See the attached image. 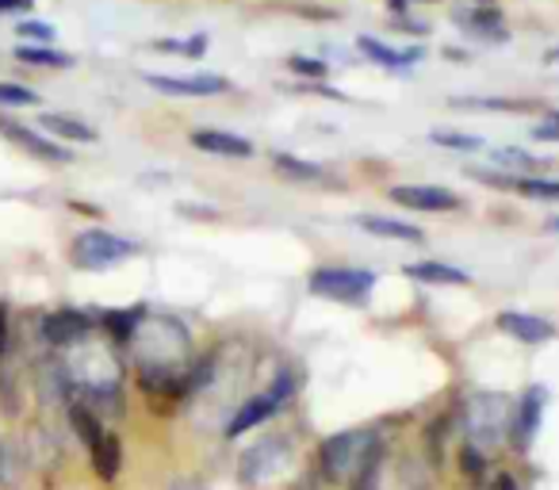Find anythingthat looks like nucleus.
<instances>
[{
	"label": "nucleus",
	"mask_w": 559,
	"mask_h": 490,
	"mask_svg": "<svg viewBox=\"0 0 559 490\" xmlns=\"http://www.w3.org/2000/svg\"><path fill=\"white\" fill-rule=\"evenodd\" d=\"M456 108H483V111H525V100H506V96H472V100H452Z\"/></svg>",
	"instance_id": "obj_28"
},
{
	"label": "nucleus",
	"mask_w": 559,
	"mask_h": 490,
	"mask_svg": "<svg viewBox=\"0 0 559 490\" xmlns=\"http://www.w3.org/2000/svg\"><path fill=\"white\" fill-rule=\"evenodd\" d=\"M32 4L35 0H0V16H4V12H27Z\"/></svg>",
	"instance_id": "obj_37"
},
{
	"label": "nucleus",
	"mask_w": 559,
	"mask_h": 490,
	"mask_svg": "<svg viewBox=\"0 0 559 490\" xmlns=\"http://www.w3.org/2000/svg\"><path fill=\"white\" fill-rule=\"evenodd\" d=\"M357 47H360V55H365L368 62L383 65V70H411V65L421 58V50H395V47H388V43L372 39V35H360Z\"/></svg>",
	"instance_id": "obj_16"
},
{
	"label": "nucleus",
	"mask_w": 559,
	"mask_h": 490,
	"mask_svg": "<svg viewBox=\"0 0 559 490\" xmlns=\"http://www.w3.org/2000/svg\"><path fill=\"white\" fill-rule=\"evenodd\" d=\"M460 467H464V475H472V479H479L483 471H487V459H483V449H475L472 441L460 449Z\"/></svg>",
	"instance_id": "obj_32"
},
{
	"label": "nucleus",
	"mask_w": 559,
	"mask_h": 490,
	"mask_svg": "<svg viewBox=\"0 0 559 490\" xmlns=\"http://www.w3.org/2000/svg\"><path fill=\"white\" fill-rule=\"evenodd\" d=\"M134 253H139V246L127 238H119V234L111 230H85L73 238V250H70V261L78 268H88V273H96V268H111V265H123V261H131Z\"/></svg>",
	"instance_id": "obj_5"
},
{
	"label": "nucleus",
	"mask_w": 559,
	"mask_h": 490,
	"mask_svg": "<svg viewBox=\"0 0 559 490\" xmlns=\"http://www.w3.org/2000/svg\"><path fill=\"white\" fill-rule=\"evenodd\" d=\"M20 471H24V459H20L16 444L0 433V490H12L20 482Z\"/></svg>",
	"instance_id": "obj_23"
},
{
	"label": "nucleus",
	"mask_w": 559,
	"mask_h": 490,
	"mask_svg": "<svg viewBox=\"0 0 559 490\" xmlns=\"http://www.w3.org/2000/svg\"><path fill=\"white\" fill-rule=\"evenodd\" d=\"M406 276H414V280L421 284H452V288H460V284H467V273L456 265H441V261H414V265L403 268Z\"/></svg>",
	"instance_id": "obj_19"
},
{
	"label": "nucleus",
	"mask_w": 559,
	"mask_h": 490,
	"mask_svg": "<svg viewBox=\"0 0 559 490\" xmlns=\"http://www.w3.org/2000/svg\"><path fill=\"white\" fill-rule=\"evenodd\" d=\"M513 192L528 195V200H559V180H544V177H513Z\"/></svg>",
	"instance_id": "obj_26"
},
{
	"label": "nucleus",
	"mask_w": 559,
	"mask_h": 490,
	"mask_svg": "<svg viewBox=\"0 0 559 490\" xmlns=\"http://www.w3.org/2000/svg\"><path fill=\"white\" fill-rule=\"evenodd\" d=\"M288 395H292V380H288V375H276L269 387L257 391V395H249L246 403L230 414V421L223 426V433L226 437H241V433H249V429L264 426V421H269L280 406L288 403Z\"/></svg>",
	"instance_id": "obj_6"
},
{
	"label": "nucleus",
	"mask_w": 559,
	"mask_h": 490,
	"mask_svg": "<svg viewBox=\"0 0 559 490\" xmlns=\"http://www.w3.org/2000/svg\"><path fill=\"white\" fill-rule=\"evenodd\" d=\"M288 70L292 73H299V77H311V81H322L330 73V65L326 62H319V58H304V55H296V58H288Z\"/></svg>",
	"instance_id": "obj_31"
},
{
	"label": "nucleus",
	"mask_w": 559,
	"mask_h": 490,
	"mask_svg": "<svg viewBox=\"0 0 559 490\" xmlns=\"http://www.w3.org/2000/svg\"><path fill=\"white\" fill-rule=\"evenodd\" d=\"M169 490H207V487H203L200 479H173Z\"/></svg>",
	"instance_id": "obj_39"
},
{
	"label": "nucleus",
	"mask_w": 559,
	"mask_h": 490,
	"mask_svg": "<svg viewBox=\"0 0 559 490\" xmlns=\"http://www.w3.org/2000/svg\"><path fill=\"white\" fill-rule=\"evenodd\" d=\"M536 142H559V116H544L540 123L533 127Z\"/></svg>",
	"instance_id": "obj_34"
},
{
	"label": "nucleus",
	"mask_w": 559,
	"mask_h": 490,
	"mask_svg": "<svg viewBox=\"0 0 559 490\" xmlns=\"http://www.w3.org/2000/svg\"><path fill=\"white\" fill-rule=\"evenodd\" d=\"M43 131L47 134H58V139H70V142H96V131L81 119H70V116H43L39 119Z\"/></svg>",
	"instance_id": "obj_21"
},
{
	"label": "nucleus",
	"mask_w": 559,
	"mask_h": 490,
	"mask_svg": "<svg viewBox=\"0 0 559 490\" xmlns=\"http://www.w3.org/2000/svg\"><path fill=\"white\" fill-rule=\"evenodd\" d=\"M16 58L27 65H43V70H70L73 65L70 55H58V50H47V47H20Z\"/></svg>",
	"instance_id": "obj_25"
},
{
	"label": "nucleus",
	"mask_w": 559,
	"mask_h": 490,
	"mask_svg": "<svg viewBox=\"0 0 559 490\" xmlns=\"http://www.w3.org/2000/svg\"><path fill=\"white\" fill-rule=\"evenodd\" d=\"M0 131L9 134L12 142H20L24 150H32L35 157H43V162H73V154L66 146H58V142L43 139L39 131H27V127H16V123H0Z\"/></svg>",
	"instance_id": "obj_15"
},
{
	"label": "nucleus",
	"mask_w": 559,
	"mask_h": 490,
	"mask_svg": "<svg viewBox=\"0 0 559 490\" xmlns=\"http://www.w3.org/2000/svg\"><path fill=\"white\" fill-rule=\"evenodd\" d=\"M357 223H360V230L376 234V238H391V241H414V246H421V241H426V234H421L418 226H411V223H399V218L360 215Z\"/></svg>",
	"instance_id": "obj_18"
},
{
	"label": "nucleus",
	"mask_w": 559,
	"mask_h": 490,
	"mask_svg": "<svg viewBox=\"0 0 559 490\" xmlns=\"http://www.w3.org/2000/svg\"><path fill=\"white\" fill-rule=\"evenodd\" d=\"M131 349L139 360V383L154 398H180L192 383V342L188 330L173 314H142L131 334Z\"/></svg>",
	"instance_id": "obj_1"
},
{
	"label": "nucleus",
	"mask_w": 559,
	"mask_h": 490,
	"mask_svg": "<svg viewBox=\"0 0 559 490\" xmlns=\"http://www.w3.org/2000/svg\"><path fill=\"white\" fill-rule=\"evenodd\" d=\"M540 165H544L540 157L525 154V150H513V146H506V150H498V154H495V169L510 172V177H518V172H536Z\"/></svg>",
	"instance_id": "obj_24"
},
{
	"label": "nucleus",
	"mask_w": 559,
	"mask_h": 490,
	"mask_svg": "<svg viewBox=\"0 0 559 490\" xmlns=\"http://www.w3.org/2000/svg\"><path fill=\"white\" fill-rule=\"evenodd\" d=\"M88 334H93V314L78 311V307H62V311L43 319V337L58 349H70V345L85 342Z\"/></svg>",
	"instance_id": "obj_10"
},
{
	"label": "nucleus",
	"mask_w": 559,
	"mask_h": 490,
	"mask_svg": "<svg viewBox=\"0 0 559 490\" xmlns=\"http://www.w3.org/2000/svg\"><path fill=\"white\" fill-rule=\"evenodd\" d=\"M498 330L510 334L521 345H544L556 337V326L548 319H536V314H521V311H502L498 314Z\"/></svg>",
	"instance_id": "obj_13"
},
{
	"label": "nucleus",
	"mask_w": 559,
	"mask_h": 490,
	"mask_svg": "<svg viewBox=\"0 0 559 490\" xmlns=\"http://www.w3.org/2000/svg\"><path fill=\"white\" fill-rule=\"evenodd\" d=\"M380 433L376 429H345V433H334L322 441L319 449V471L326 482L334 487H353L368 467L380 464Z\"/></svg>",
	"instance_id": "obj_2"
},
{
	"label": "nucleus",
	"mask_w": 559,
	"mask_h": 490,
	"mask_svg": "<svg viewBox=\"0 0 559 490\" xmlns=\"http://www.w3.org/2000/svg\"><path fill=\"white\" fill-rule=\"evenodd\" d=\"M70 426L85 444H96V441H100V433H104L100 414H96L88 403H81V398H73V403H70Z\"/></svg>",
	"instance_id": "obj_20"
},
{
	"label": "nucleus",
	"mask_w": 559,
	"mask_h": 490,
	"mask_svg": "<svg viewBox=\"0 0 559 490\" xmlns=\"http://www.w3.org/2000/svg\"><path fill=\"white\" fill-rule=\"evenodd\" d=\"M272 165H276L280 172H288L292 180H322V165L299 162V157H292V154H276Z\"/></svg>",
	"instance_id": "obj_27"
},
{
	"label": "nucleus",
	"mask_w": 559,
	"mask_h": 490,
	"mask_svg": "<svg viewBox=\"0 0 559 490\" xmlns=\"http://www.w3.org/2000/svg\"><path fill=\"white\" fill-rule=\"evenodd\" d=\"M0 104H9V108H35V104H39V93H32L27 85L0 81Z\"/></svg>",
	"instance_id": "obj_29"
},
{
	"label": "nucleus",
	"mask_w": 559,
	"mask_h": 490,
	"mask_svg": "<svg viewBox=\"0 0 559 490\" xmlns=\"http://www.w3.org/2000/svg\"><path fill=\"white\" fill-rule=\"evenodd\" d=\"M146 85L165 96H218L230 88V81L218 73H188V77H169V73H146Z\"/></svg>",
	"instance_id": "obj_9"
},
{
	"label": "nucleus",
	"mask_w": 559,
	"mask_h": 490,
	"mask_svg": "<svg viewBox=\"0 0 559 490\" xmlns=\"http://www.w3.org/2000/svg\"><path fill=\"white\" fill-rule=\"evenodd\" d=\"M551 230H559V218H551Z\"/></svg>",
	"instance_id": "obj_42"
},
{
	"label": "nucleus",
	"mask_w": 559,
	"mask_h": 490,
	"mask_svg": "<svg viewBox=\"0 0 559 490\" xmlns=\"http://www.w3.org/2000/svg\"><path fill=\"white\" fill-rule=\"evenodd\" d=\"M88 452H93V467H96V475H100L104 482L116 479L119 467H123V444H119V437L104 429L100 441L88 444Z\"/></svg>",
	"instance_id": "obj_17"
},
{
	"label": "nucleus",
	"mask_w": 559,
	"mask_h": 490,
	"mask_svg": "<svg viewBox=\"0 0 559 490\" xmlns=\"http://www.w3.org/2000/svg\"><path fill=\"white\" fill-rule=\"evenodd\" d=\"M4 349H9V311L0 303V360H4Z\"/></svg>",
	"instance_id": "obj_36"
},
{
	"label": "nucleus",
	"mask_w": 559,
	"mask_h": 490,
	"mask_svg": "<svg viewBox=\"0 0 559 490\" xmlns=\"http://www.w3.org/2000/svg\"><path fill=\"white\" fill-rule=\"evenodd\" d=\"M292 464V441L284 437H261L253 449H246L238 464V479L241 487H261V482L276 479L284 467Z\"/></svg>",
	"instance_id": "obj_7"
},
{
	"label": "nucleus",
	"mask_w": 559,
	"mask_h": 490,
	"mask_svg": "<svg viewBox=\"0 0 559 490\" xmlns=\"http://www.w3.org/2000/svg\"><path fill=\"white\" fill-rule=\"evenodd\" d=\"M513 426V403L506 395L479 391L464 403V433L475 449H495L510 437Z\"/></svg>",
	"instance_id": "obj_3"
},
{
	"label": "nucleus",
	"mask_w": 559,
	"mask_h": 490,
	"mask_svg": "<svg viewBox=\"0 0 559 490\" xmlns=\"http://www.w3.org/2000/svg\"><path fill=\"white\" fill-rule=\"evenodd\" d=\"M490 490H521V487H518V479H513L510 471H502V475H495V487H490Z\"/></svg>",
	"instance_id": "obj_38"
},
{
	"label": "nucleus",
	"mask_w": 559,
	"mask_h": 490,
	"mask_svg": "<svg viewBox=\"0 0 559 490\" xmlns=\"http://www.w3.org/2000/svg\"><path fill=\"white\" fill-rule=\"evenodd\" d=\"M192 146L215 157H253V142L230 131H192Z\"/></svg>",
	"instance_id": "obj_14"
},
{
	"label": "nucleus",
	"mask_w": 559,
	"mask_h": 490,
	"mask_svg": "<svg viewBox=\"0 0 559 490\" xmlns=\"http://www.w3.org/2000/svg\"><path fill=\"white\" fill-rule=\"evenodd\" d=\"M411 4H414V0H391V9H395V12H411Z\"/></svg>",
	"instance_id": "obj_40"
},
{
	"label": "nucleus",
	"mask_w": 559,
	"mask_h": 490,
	"mask_svg": "<svg viewBox=\"0 0 559 490\" xmlns=\"http://www.w3.org/2000/svg\"><path fill=\"white\" fill-rule=\"evenodd\" d=\"M376 487H380V464H376V467H368V471L360 475V479L353 482L349 490H376Z\"/></svg>",
	"instance_id": "obj_35"
},
{
	"label": "nucleus",
	"mask_w": 559,
	"mask_h": 490,
	"mask_svg": "<svg viewBox=\"0 0 559 490\" xmlns=\"http://www.w3.org/2000/svg\"><path fill=\"white\" fill-rule=\"evenodd\" d=\"M452 24H456L467 39H479V43H506L510 39L506 16L495 9V4H464V9L452 12Z\"/></svg>",
	"instance_id": "obj_8"
},
{
	"label": "nucleus",
	"mask_w": 559,
	"mask_h": 490,
	"mask_svg": "<svg viewBox=\"0 0 559 490\" xmlns=\"http://www.w3.org/2000/svg\"><path fill=\"white\" fill-rule=\"evenodd\" d=\"M544 62H548V65H559V47H551L548 55H544Z\"/></svg>",
	"instance_id": "obj_41"
},
{
	"label": "nucleus",
	"mask_w": 559,
	"mask_h": 490,
	"mask_svg": "<svg viewBox=\"0 0 559 490\" xmlns=\"http://www.w3.org/2000/svg\"><path fill=\"white\" fill-rule=\"evenodd\" d=\"M544 406H548V391L544 387H528L525 398L513 406L510 433H513V444H518V449H528V444H533L536 429H540V418H544Z\"/></svg>",
	"instance_id": "obj_12"
},
{
	"label": "nucleus",
	"mask_w": 559,
	"mask_h": 490,
	"mask_svg": "<svg viewBox=\"0 0 559 490\" xmlns=\"http://www.w3.org/2000/svg\"><path fill=\"white\" fill-rule=\"evenodd\" d=\"M391 203L411 211H460V195L437 184H395L391 188Z\"/></svg>",
	"instance_id": "obj_11"
},
{
	"label": "nucleus",
	"mask_w": 559,
	"mask_h": 490,
	"mask_svg": "<svg viewBox=\"0 0 559 490\" xmlns=\"http://www.w3.org/2000/svg\"><path fill=\"white\" fill-rule=\"evenodd\" d=\"M142 314H146V307H127V311H108L100 314V326L108 330L116 342H131L134 326L142 322Z\"/></svg>",
	"instance_id": "obj_22"
},
{
	"label": "nucleus",
	"mask_w": 559,
	"mask_h": 490,
	"mask_svg": "<svg viewBox=\"0 0 559 490\" xmlns=\"http://www.w3.org/2000/svg\"><path fill=\"white\" fill-rule=\"evenodd\" d=\"M311 296L322 299H337V303H368L376 288V273L368 268H345V265H326V268H314L311 280H307Z\"/></svg>",
	"instance_id": "obj_4"
},
{
	"label": "nucleus",
	"mask_w": 559,
	"mask_h": 490,
	"mask_svg": "<svg viewBox=\"0 0 559 490\" xmlns=\"http://www.w3.org/2000/svg\"><path fill=\"white\" fill-rule=\"evenodd\" d=\"M429 139L437 146H449V150H483V139L479 134H456V131H433Z\"/></svg>",
	"instance_id": "obj_30"
},
{
	"label": "nucleus",
	"mask_w": 559,
	"mask_h": 490,
	"mask_svg": "<svg viewBox=\"0 0 559 490\" xmlns=\"http://www.w3.org/2000/svg\"><path fill=\"white\" fill-rule=\"evenodd\" d=\"M16 32L24 35V39H35V43H50V39H55V27L39 24V20H24V24H20Z\"/></svg>",
	"instance_id": "obj_33"
}]
</instances>
